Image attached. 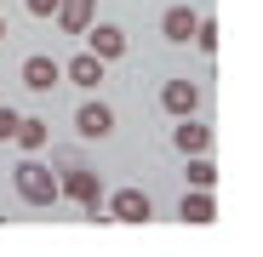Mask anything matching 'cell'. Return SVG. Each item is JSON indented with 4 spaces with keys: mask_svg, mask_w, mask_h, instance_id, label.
I'll return each instance as SVG.
<instances>
[{
    "mask_svg": "<svg viewBox=\"0 0 263 257\" xmlns=\"http://www.w3.org/2000/svg\"><path fill=\"white\" fill-rule=\"evenodd\" d=\"M12 183H17V194H23L29 206H52V200L63 194V177H52V166H40V160H23V166L12 171Z\"/></svg>",
    "mask_w": 263,
    "mask_h": 257,
    "instance_id": "6da1fadb",
    "label": "cell"
},
{
    "mask_svg": "<svg viewBox=\"0 0 263 257\" xmlns=\"http://www.w3.org/2000/svg\"><path fill=\"white\" fill-rule=\"evenodd\" d=\"M200 97H206V92H200L195 80H166V86H160V109L178 114V120H189V114L200 109Z\"/></svg>",
    "mask_w": 263,
    "mask_h": 257,
    "instance_id": "7a4b0ae2",
    "label": "cell"
},
{
    "mask_svg": "<svg viewBox=\"0 0 263 257\" xmlns=\"http://www.w3.org/2000/svg\"><path fill=\"white\" fill-rule=\"evenodd\" d=\"M109 218H120V223H149V218H155V200H149L143 189H115Z\"/></svg>",
    "mask_w": 263,
    "mask_h": 257,
    "instance_id": "3957f363",
    "label": "cell"
},
{
    "mask_svg": "<svg viewBox=\"0 0 263 257\" xmlns=\"http://www.w3.org/2000/svg\"><path fill=\"white\" fill-rule=\"evenodd\" d=\"M86 52L103 57V63H115V57L126 52V29H120V23H92V29H86Z\"/></svg>",
    "mask_w": 263,
    "mask_h": 257,
    "instance_id": "277c9868",
    "label": "cell"
},
{
    "mask_svg": "<svg viewBox=\"0 0 263 257\" xmlns=\"http://www.w3.org/2000/svg\"><path fill=\"white\" fill-rule=\"evenodd\" d=\"M74 126H80V137H92V143H98V137L115 132V109L92 97V103H80V109H74Z\"/></svg>",
    "mask_w": 263,
    "mask_h": 257,
    "instance_id": "5b68a950",
    "label": "cell"
},
{
    "mask_svg": "<svg viewBox=\"0 0 263 257\" xmlns=\"http://www.w3.org/2000/svg\"><path fill=\"white\" fill-rule=\"evenodd\" d=\"M195 29H200V12H195V6H166L160 34L172 40V46H189V40H195Z\"/></svg>",
    "mask_w": 263,
    "mask_h": 257,
    "instance_id": "8992f818",
    "label": "cell"
},
{
    "mask_svg": "<svg viewBox=\"0 0 263 257\" xmlns=\"http://www.w3.org/2000/svg\"><path fill=\"white\" fill-rule=\"evenodd\" d=\"M58 23L69 34H86V29L98 23V0H58Z\"/></svg>",
    "mask_w": 263,
    "mask_h": 257,
    "instance_id": "52a82bcc",
    "label": "cell"
},
{
    "mask_svg": "<svg viewBox=\"0 0 263 257\" xmlns=\"http://www.w3.org/2000/svg\"><path fill=\"white\" fill-rule=\"evenodd\" d=\"M103 69H109L103 57H92V52H80V57H69V69H63V74H69V80L80 86V92H98V86H103Z\"/></svg>",
    "mask_w": 263,
    "mask_h": 257,
    "instance_id": "ba28073f",
    "label": "cell"
},
{
    "mask_svg": "<svg viewBox=\"0 0 263 257\" xmlns=\"http://www.w3.org/2000/svg\"><path fill=\"white\" fill-rule=\"evenodd\" d=\"M63 194H69V200H80L86 211H98L103 183H98V171H69V177H63Z\"/></svg>",
    "mask_w": 263,
    "mask_h": 257,
    "instance_id": "9c48e42d",
    "label": "cell"
},
{
    "mask_svg": "<svg viewBox=\"0 0 263 257\" xmlns=\"http://www.w3.org/2000/svg\"><path fill=\"white\" fill-rule=\"evenodd\" d=\"M58 80H63V69H58L52 57H29V63H23V86H29V92H52Z\"/></svg>",
    "mask_w": 263,
    "mask_h": 257,
    "instance_id": "30bf717a",
    "label": "cell"
},
{
    "mask_svg": "<svg viewBox=\"0 0 263 257\" xmlns=\"http://www.w3.org/2000/svg\"><path fill=\"white\" fill-rule=\"evenodd\" d=\"M172 143H178L183 154H206L212 149V132H206V126L189 114V120H178V132H172Z\"/></svg>",
    "mask_w": 263,
    "mask_h": 257,
    "instance_id": "8fae6325",
    "label": "cell"
},
{
    "mask_svg": "<svg viewBox=\"0 0 263 257\" xmlns=\"http://www.w3.org/2000/svg\"><path fill=\"white\" fill-rule=\"evenodd\" d=\"M178 218H183V223H212V218H217L212 189H189V194H183V206H178Z\"/></svg>",
    "mask_w": 263,
    "mask_h": 257,
    "instance_id": "7c38bea8",
    "label": "cell"
},
{
    "mask_svg": "<svg viewBox=\"0 0 263 257\" xmlns=\"http://www.w3.org/2000/svg\"><path fill=\"white\" fill-rule=\"evenodd\" d=\"M12 143H17L23 154H40V149H46V143H52V126H46V120H23Z\"/></svg>",
    "mask_w": 263,
    "mask_h": 257,
    "instance_id": "4fadbf2b",
    "label": "cell"
},
{
    "mask_svg": "<svg viewBox=\"0 0 263 257\" xmlns=\"http://www.w3.org/2000/svg\"><path fill=\"white\" fill-rule=\"evenodd\" d=\"M183 183H189V189H212V183H217V171H212V160H206V154H195V160H189Z\"/></svg>",
    "mask_w": 263,
    "mask_h": 257,
    "instance_id": "5bb4252c",
    "label": "cell"
},
{
    "mask_svg": "<svg viewBox=\"0 0 263 257\" xmlns=\"http://www.w3.org/2000/svg\"><path fill=\"white\" fill-rule=\"evenodd\" d=\"M195 52H206V57L217 52V23L212 17H200V29H195Z\"/></svg>",
    "mask_w": 263,
    "mask_h": 257,
    "instance_id": "9a60e30c",
    "label": "cell"
},
{
    "mask_svg": "<svg viewBox=\"0 0 263 257\" xmlns=\"http://www.w3.org/2000/svg\"><path fill=\"white\" fill-rule=\"evenodd\" d=\"M17 126H23L17 109H0V143H12V137H17Z\"/></svg>",
    "mask_w": 263,
    "mask_h": 257,
    "instance_id": "2e32d148",
    "label": "cell"
},
{
    "mask_svg": "<svg viewBox=\"0 0 263 257\" xmlns=\"http://www.w3.org/2000/svg\"><path fill=\"white\" fill-rule=\"evenodd\" d=\"M23 6H29V17H52V12H58V0H23Z\"/></svg>",
    "mask_w": 263,
    "mask_h": 257,
    "instance_id": "e0dca14e",
    "label": "cell"
},
{
    "mask_svg": "<svg viewBox=\"0 0 263 257\" xmlns=\"http://www.w3.org/2000/svg\"><path fill=\"white\" fill-rule=\"evenodd\" d=\"M0 40H6V17H0Z\"/></svg>",
    "mask_w": 263,
    "mask_h": 257,
    "instance_id": "ac0fdd59",
    "label": "cell"
}]
</instances>
